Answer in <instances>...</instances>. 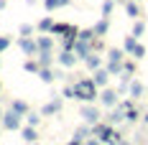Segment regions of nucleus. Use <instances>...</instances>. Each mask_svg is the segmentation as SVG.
Instances as JSON below:
<instances>
[{"label":"nucleus","mask_w":148,"mask_h":145,"mask_svg":"<svg viewBox=\"0 0 148 145\" xmlns=\"http://www.w3.org/2000/svg\"><path fill=\"white\" fill-rule=\"evenodd\" d=\"M38 64H41V66H49V64H51V51H41V54H38Z\"/></svg>","instance_id":"25"},{"label":"nucleus","mask_w":148,"mask_h":145,"mask_svg":"<svg viewBox=\"0 0 148 145\" xmlns=\"http://www.w3.org/2000/svg\"><path fill=\"white\" fill-rule=\"evenodd\" d=\"M107 28H110V20L102 15V20H100V23H95V33H97V36H105V33H107Z\"/></svg>","instance_id":"16"},{"label":"nucleus","mask_w":148,"mask_h":145,"mask_svg":"<svg viewBox=\"0 0 148 145\" xmlns=\"http://www.w3.org/2000/svg\"><path fill=\"white\" fill-rule=\"evenodd\" d=\"M38 28H41V31H51V28H54V20H51V18H44V20L38 23Z\"/></svg>","instance_id":"28"},{"label":"nucleus","mask_w":148,"mask_h":145,"mask_svg":"<svg viewBox=\"0 0 148 145\" xmlns=\"http://www.w3.org/2000/svg\"><path fill=\"white\" fill-rule=\"evenodd\" d=\"M31 145H36V143H31Z\"/></svg>","instance_id":"40"},{"label":"nucleus","mask_w":148,"mask_h":145,"mask_svg":"<svg viewBox=\"0 0 148 145\" xmlns=\"http://www.w3.org/2000/svg\"><path fill=\"white\" fill-rule=\"evenodd\" d=\"M74 97L82 102H95L97 99V84L92 79H79L74 84Z\"/></svg>","instance_id":"1"},{"label":"nucleus","mask_w":148,"mask_h":145,"mask_svg":"<svg viewBox=\"0 0 148 145\" xmlns=\"http://www.w3.org/2000/svg\"><path fill=\"white\" fill-rule=\"evenodd\" d=\"M38 120H41L38 115H28V125H33V127H36V125H38Z\"/></svg>","instance_id":"34"},{"label":"nucleus","mask_w":148,"mask_h":145,"mask_svg":"<svg viewBox=\"0 0 148 145\" xmlns=\"http://www.w3.org/2000/svg\"><path fill=\"white\" fill-rule=\"evenodd\" d=\"M92 135H95V138H100V143H105V145H118V143H120V135L112 130V125H110V122H107V125L97 122V125L92 127Z\"/></svg>","instance_id":"2"},{"label":"nucleus","mask_w":148,"mask_h":145,"mask_svg":"<svg viewBox=\"0 0 148 145\" xmlns=\"http://www.w3.org/2000/svg\"><path fill=\"white\" fill-rule=\"evenodd\" d=\"M3 8H5V0H0V10H3Z\"/></svg>","instance_id":"37"},{"label":"nucleus","mask_w":148,"mask_h":145,"mask_svg":"<svg viewBox=\"0 0 148 145\" xmlns=\"http://www.w3.org/2000/svg\"><path fill=\"white\" fill-rule=\"evenodd\" d=\"M18 44H21V48H23V51H26V54H36V51H38V44H36V41H31L28 36H23V38H21V41H18Z\"/></svg>","instance_id":"10"},{"label":"nucleus","mask_w":148,"mask_h":145,"mask_svg":"<svg viewBox=\"0 0 148 145\" xmlns=\"http://www.w3.org/2000/svg\"><path fill=\"white\" fill-rule=\"evenodd\" d=\"M79 115L84 117V122H87V125H97V122H100V110H97V107H92V104L82 107V112H79Z\"/></svg>","instance_id":"3"},{"label":"nucleus","mask_w":148,"mask_h":145,"mask_svg":"<svg viewBox=\"0 0 148 145\" xmlns=\"http://www.w3.org/2000/svg\"><path fill=\"white\" fill-rule=\"evenodd\" d=\"M143 122H146V125H148V112H146V117H143Z\"/></svg>","instance_id":"38"},{"label":"nucleus","mask_w":148,"mask_h":145,"mask_svg":"<svg viewBox=\"0 0 148 145\" xmlns=\"http://www.w3.org/2000/svg\"><path fill=\"white\" fill-rule=\"evenodd\" d=\"M23 69H26L28 74H38V71H41V64H38V61H26Z\"/></svg>","instance_id":"22"},{"label":"nucleus","mask_w":148,"mask_h":145,"mask_svg":"<svg viewBox=\"0 0 148 145\" xmlns=\"http://www.w3.org/2000/svg\"><path fill=\"white\" fill-rule=\"evenodd\" d=\"M118 145H128V143H123V140H120V143H118Z\"/></svg>","instance_id":"39"},{"label":"nucleus","mask_w":148,"mask_h":145,"mask_svg":"<svg viewBox=\"0 0 148 145\" xmlns=\"http://www.w3.org/2000/svg\"><path fill=\"white\" fill-rule=\"evenodd\" d=\"M59 64H61V66H66V69L74 66V64H77V54L69 51V48H64V51H61V56H59Z\"/></svg>","instance_id":"8"},{"label":"nucleus","mask_w":148,"mask_h":145,"mask_svg":"<svg viewBox=\"0 0 148 145\" xmlns=\"http://www.w3.org/2000/svg\"><path fill=\"white\" fill-rule=\"evenodd\" d=\"M8 44H10V41H8V38H0V54H3V51H5V48H8Z\"/></svg>","instance_id":"35"},{"label":"nucleus","mask_w":148,"mask_h":145,"mask_svg":"<svg viewBox=\"0 0 148 145\" xmlns=\"http://www.w3.org/2000/svg\"><path fill=\"white\" fill-rule=\"evenodd\" d=\"M36 44H38V51H51V46H54V41H51L49 36H41V38H38Z\"/></svg>","instance_id":"21"},{"label":"nucleus","mask_w":148,"mask_h":145,"mask_svg":"<svg viewBox=\"0 0 148 145\" xmlns=\"http://www.w3.org/2000/svg\"><path fill=\"white\" fill-rule=\"evenodd\" d=\"M21 135H23V140H26V143H36V138H38V135H36V127H33V125L23 127V132H21Z\"/></svg>","instance_id":"14"},{"label":"nucleus","mask_w":148,"mask_h":145,"mask_svg":"<svg viewBox=\"0 0 148 145\" xmlns=\"http://www.w3.org/2000/svg\"><path fill=\"white\" fill-rule=\"evenodd\" d=\"M100 102H102L105 107H115V104H118V92H112V89H102Z\"/></svg>","instance_id":"7"},{"label":"nucleus","mask_w":148,"mask_h":145,"mask_svg":"<svg viewBox=\"0 0 148 145\" xmlns=\"http://www.w3.org/2000/svg\"><path fill=\"white\" fill-rule=\"evenodd\" d=\"M72 51H74L79 59H87L89 54H92V44H89V41H79V38H77V44H74Z\"/></svg>","instance_id":"5"},{"label":"nucleus","mask_w":148,"mask_h":145,"mask_svg":"<svg viewBox=\"0 0 148 145\" xmlns=\"http://www.w3.org/2000/svg\"><path fill=\"white\" fill-rule=\"evenodd\" d=\"M125 13L130 15L133 20H138V15H140V8H138V0H128V3H125Z\"/></svg>","instance_id":"12"},{"label":"nucleus","mask_w":148,"mask_h":145,"mask_svg":"<svg viewBox=\"0 0 148 145\" xmlns=\"http://www.w3.org/2000/svg\"><path fill=\"white\" fill-rule=\"evenodd\" d=\"M143 33H146V23H143V20H135V23H133V36H135V38H140Z\"/></svg>","instance_id":"23"},{"label":"nucleus","mask_w":148,"mask_h":145,"mask_svg":"<svg viewBox=\"0 0 148 145\" xmlns=\"http://www.w3.org/2000/svg\"><path fill=\"white\" fill-rule=\"evenodd\" d=\"M110 76H112V74L107 71V69H102V66H100V69H95V76H92V82H95L97 87H107Z\"/></svg>","instance_id":"6"},{"label":"nucleus","mask_w":148,"mask_h":145,"mask_svg":"<svg viewBox=\"0 0 148 145\" xmlns=\"http://www.w3.org/2000/svg\"><path fill=\"white\" fill-rule=\"evenodd\" d=\"M135 46H138V38H135L133 33H130V36L125 38V44H123V51H128V54H133V48H135Z\"/></svg>","instance_id":"19"},{"label":"nucleus","mask_w":148,"mask_h":145,"mask_svg":"<svg viewBox=\"0 0 148 145\" xmlns=\"http://www.w3.org/2000/svg\"><path fill=\"white\" fill-rule=\"evenodd\" d=\"M107 71L110 74H120L123 71V64H120V61H110V64H107Z\"/></svg>","instance_id":"26"},{"label":"nucleus","mask_w":148,"mask_h":145,"mask_svg":"<svg viewBox=\"0 0 148 145\" xmlns=\"http://www.w3.org/2000/svg\"><path fill=\"white\" fill-rule=\"evenodd\" d=\"M31 31H33V26H28V23H23V26H21V36H28Z\"/></svg>","instance_id":"32"},{"label":"nucleus","mask_w":148,"mask_h":145,"mask_svg":"<svg viewBox=\"0 0 148 145\" xmlns=\"http://www.w3.org/2000/svg\"><path fill=\"white\" fill-rule=\"evenodd\" d=\"M59 110H61V99H54V102H49L41 112H44V115H54V112H59Z\"/></svg>","instance_id":"15"},{"label":"nucleus","mask_w":148,"mask_h":145,"mask_svg":"<svg viewBox=\"0 0 148 145\" xmlns=\"http://www.w3.org/2000/svg\"><path fill=\"white\" fill-rule=\"evenodd\" d=\"M123 120H125V110H123V107H115V110L110 112V117H107L110 125H118V122H123Z\"/></svg>","instance_id":"11"},{"label":"nucleus","mask_w":148,"mask_h":145,"mask_svg":"<svg viewBox=\"0 0 148 145\" xmlns=\"http://www.w3.org/2000/svg\"><path fill=\"white\" fill-rule=\"evenodd\" d=\"M123 71L133 74V71H135V64H133V61H125V64H123Z\"/></svg>","instance_id":"31"},{"label":"nucleus","mask_w":148,"mask_h":145,"mask_svg":"<svg viewBox=\"0 0 148 145\" xmlns=\"http://www.w3.org/2000/svg\"><path fill=\"white\" fill-rule=\"evenodd\" d=\"M84 61H87V66H89V69H92V71L102 66V59H100V56H95V54H89V56L84 59Z\"/></svg>","instance_id":"18"},{"label":"nucleus","mask_w":148,"mask_h":145,"mask_svg":"<svg viewBox=\"0 0 148 145\" xmlns=\"http://www.w3.org/2000/svg\"><path fill=\"white\" fill-rule=\"evenodd\" d=\"M146 89H148V87H146Z\"/></svg>","instance_id":"41"},{"label":"nucleus","mask_w":148,"mask_h":145,"mask_svg":"<svg viewBox=\"0 0 148 145\" xmlns=\"http://www.w3.org/2000/svg\"><path fill=\"white\" fill-rule=\"evenodd\" d=\"M112 8H115V3H112V0H105V3H102V15H105V18L112 13Z\"/></svg>","instance_id":"27"},{"label":"nucleus","mask_w":148,"mask_h":145,"mask_svg":"<svg viewBox=\"0 0 148 145\" xmlns=\"http://www.w3.org/2000/svg\"><path fill=\"white\" fill-rule=\"evenodd\" d=\"M128 92H130V97H133V99H140V97L146 94L148 89L143 87V84H140L138 79H133V82H130V89H128Z\"/></svg>","instance_id":"9"},{"label":"nucleus","mask_w":148,"mask_h":145,"mask_svg":"<svg viewBox=\"0 0 148 145\" xmlns=\"http://www.w3.org/2000/svg\"><path fill=\"white\" fill-rule=\"evenodd\" d=\"M10 110H15L18 115H26V112H28V104H26V102H21V99H15Z\"/></svg>","instance_id":"24"},{"label":"nucleus","mask_w":148,"mask_h":145,"mask_svg":"<svg viewBox=\"0 0 148 145\" xmlns=\"http://www.w3.org/2000/svg\"><path fill=\"white\" fill-rule=\"evenodd\" d=\"M38 76H41V82H46V84H51V82L56 79V74L51 71L49 66H41V71H38Z\"/></svg>","instance_id":"13"},{"label":"nucleus","mask_w":148,"mask_h":145,"mask_svg":"<svg viewBox=\"0 0 148 145\" xmlns=\"http://www.w3.org/2000/svg\"><path fill=\"white\" fill-rule=\"evenodd\" d=\"M133 56H135V59H143V56H146V46H140V44H138V46L133 48Z\"/></svg>","instance_id":"29"},{"label":"nucleus","mask_w":148,"mask_h":145,"mask_svg":"<svg viewBox=\"0 0 148 145\" xmlns=\"http://www.w3.org/2000/svg\"><path fill=\"white\" fill-rule=\"evenodd\" d=\"M123 56H125L123 48H110V51H107V59H110V61H120V64H123Z\"/></svg>","instance_id":"20"},{"label":"nucleus","mask_w":148,"mask_h":145,"mask_svg":"<svg viewBox=\"0 0 148 145\" xmlns=\"http://www.w3.org/2000/svg\"><path fill=\"white\" fill-rule=\"evenodd\" d=\"M46 10H56V8H64V5H69V0H44Z\"/></svg>","instance_id":"17"},{"label":"nucleus","mask_w":148,"mask_h":145,"mask_svg":"<svg viewBox=\"0 0 148 145\" xmlns=\"http://www.w3.org/2000/svg\"><path fill=\"white\" fill-rule=\"evenodd\" d=\"M84 145H102V143H100V140H87Z\"/></svg>","instance_id":"36"},{"label":"nucleus","mask_w":148,"mask_h":145,"mask_svg":"<svg viewBox=\"0 0 148 145\" xmlns=\"http://www.w3.org/2000/svg\"><path fill=\"white\" fill-rule=\"evenodd\" d=\"M3 125H5L8 130H18V127H21V115H18L15 110H10L8 115L3 117Z\"/></svg>","instance_id":"4"},{"label":"nucleus","mask_w":148,"mask_h":145,"mask_svg":"<svg viewBox=\"0 0 148 145\" xmlns=\"http://www.w3.org/2000/svg\"><path fill=\"white\" fill-rule=\"evenodd\" d=\"M87 127H79V130H77V132H74V140H84V138H87Z\"/></svg>","instance_id":"30"},{"label":"nucleus","mask_w":148,"mask_h":145,"mask_svg":"<svg viewBox=\"0 0 148 145\" xmlns=\"http://www.w3.org/2000/svg\"><path fill=\"white\" fill-rule=\"evenodd\" d=\"M64 97H66V99H77V97H74V87H66V89H64Z\"/></svg>","instance_id":"33"}]
</instances>
